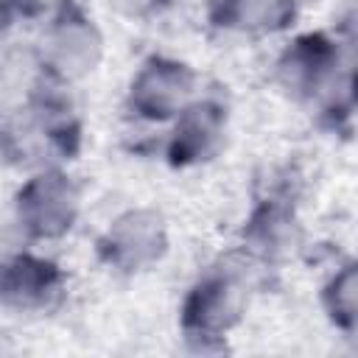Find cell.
<instances>
[{"mask_svg": "<svg viewBox=\"0 0 358 358\" xmlns=\"http://www.w3.org/2000/svg\"><path fill=\"white\" fill-rule=\"evenodd\" d=\"M221 112L210 103L204 106H193L185 112L179 129H176V140H173V159L176 162H187V159H201L210 154V148L215 145L218 134H221Z\"/></svg>", "mask_w": 358, "mask_h": 358, "instance_id": "obj_4", "label": "cell"}, {"mask_svg": "<svg viewBox=\"0 0 358 358\" xmlns=\"http://www.w3.org/2000/svg\"><path fill=\"white\" fill-rule=\"evenodd\" d=\"M162 243L165 241H162L159 218L151 213H131L115 224V229L109 232L106 249H109V260L134 268L159 257Z\"/></svg>", "mask_w": 358, "mask_h": 358, "instance_id": "obj_3", "label": "cell"}, {"mask_svg": "<svg viewBox=\"0 0 358 358\" xmlns=\"http://www.w3.org/2000/svg\"><path fill=\"white\" fill-rule=\"evenodd\" d=\"M238 310V288L229 280H210L196 288L187 302V324L199 327H227Z\"/></svg>", "mask_w": 358, "mask_h": 358, "instance_id": "obj_5", "label": "cell"}, {"mask_svg": "<svg viewBox=\"0 0 358 358\" xmlns=\"http://www.w3.org/2000/svg\"><path fill=\"white\" fill-rule=\"evenodd\" d=\"M190 90V73L173 62H151L134 81L131 98L148 117H168L182 106Z\"/></svg>", "mask_w": 358, "mask_h": 358, "instance_id": "obj_2", "label": "cell"}, {"mask_svg": "<svg viewBox=\"0 0 358 358\" xmlns=\"http://www.w3.org/2000/svg\"><path fill=\"white\" fill-rule=\"evenodd\" d=\"M76 199L64 176L48 173L36 176L20 193V218L36 235H59L70 227Z\"/></svg>", "mask_w": 358, "mask_h": 358, "instance_id": "obj_1", "label": "cell"}, {"mask_svg": "<svg viewBox=\"0 0 358 358\" xmlns=\"http://www.w3.org/2000/svg\"><path fill=\"white\" fill-rule=\"evenodd\" d=\"M53 53H56V62L64 70L81 73L95 62L98 36L87 25V20H81V17L62 20V25L53 31Z\"/></svg>", "mask_w": 358, "mask_h": 358, "instance_id": "obj_6", "label": "cell"}, {"mask_svg": "<svg viewBox=\"0 0 358 358\" xmlns=\"http://www.w3.org/2000/svg\"><path fill=\"white\" fill-rule=\"evenodd\" d=\"M3 288L6 294H17L20 299H31L39 296L42 291L50 288L53 282V266L42 263V260H14L11 266H3Z\"/></svg>", "mask_w": 358, "mask_h": 358, "instance_id": "obj_7", "label": "cell"}]
</instances>
